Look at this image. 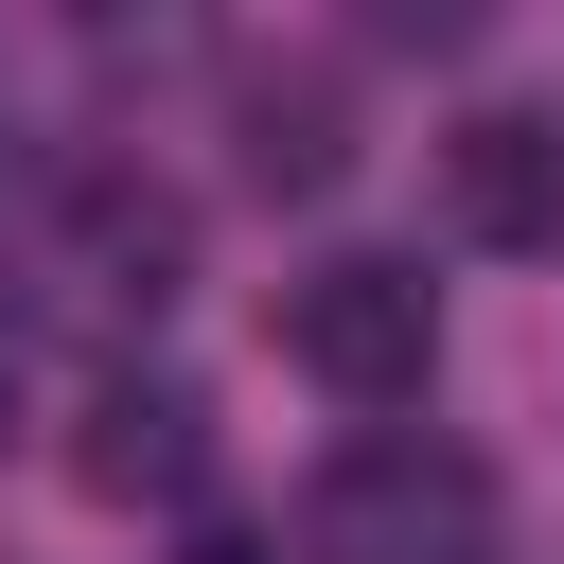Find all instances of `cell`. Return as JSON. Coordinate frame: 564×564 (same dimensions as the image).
Segmentation results:
<instances>
[{
  "label": "cell",
  "mask_w": 564,
  "mask_h": 564,
  "mask_svg": "<svg viewBox=\"0 0 564 564\" xmlns=\"http://www.w3.org/2000/svg\"><path fill=\"white\" fill-rule=\"evenodd\" d=\"M300 546H317V564H511V511H494V476H476L458 441L370 423V441H335V458H317Z\"/></svg>",
  "instance_id": "obj_1"
},
{
  "label": "cell",
  "mask_w": 564,
  "mask_h": 564,
  "mask_svg": "<svg viewBox=\"0 0 564 564\" xmlns=\"http://www.w3.org/2000/svg\"><path fill=\"white\" fill-rule=\"evenodd\" d=\"M282 352H300L335 405H423V370H441V282H423L405 247H335V264L282 282Z\"/></svg>",
  "instance_id": "obj_2"
},
{
  "label": "cell",
  "mask_w": 564,
  "mask_h": 564,
  "mask_svg": "<svg viewBox=\"0 0 564 564\" xmlns=\"http://www.w3.org/2000/svg\"><path fill=\"white\" fill-rule=\"evenodd\" d=\"M441 212H458V247L546 264V247H564V123H546V106H476V123L441 141Z\"/></svg>",
  "instance_id": "obj_3"
},
{
  "label": "cell",
  "mask_w": 564,
  "mask_h": 564,
  "mask_svg": "<svg viewBox=\"0 0 564 564\" xmlns=\"http://www.w3.org/2000/svg\"><path fill=\"white\" fill-rule=\"evenodd\" d=\"M194 388H106L88 405V494H194Z\"/></svg>",
  "instance_id": "obj_4"
}]
</instances>
